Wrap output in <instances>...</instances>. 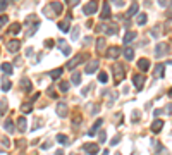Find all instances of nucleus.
Listing matches in <instances>:
<instances>
[{
    "label": "nucleus",
    "mask_w": 172,
    "mask_h": 155,
    "mask_svg": "<svg viewBox=\"0 0 172 155\" xmlns=\"http://www.w3.org/2000/svg\"><path fill=\"white\" fill-rule=\"evenodd\" d=\"M134 38H136V33H134V31H127L126 35H124V43L127 45V43H131Z\"/></svg>",
    "instance_id": "18"
},
{
    "label": "nucleus",
    "mask_w": 172,
    "mask_h": 155,
    "mask_svg": "<svg viewBox=\"0 0 172 155\" xmlns=\"http://www.w3.org/2000/svg\"><path fill=\"white\" fill-rule=\"evenodd\" d=\"M19 48H21V42H19V40H11V42L7 43V50L12 52V54H16Z\"/></svg>",
    "instance_id": "8"
},
{
    "label": "nucleus",
    "mask_w": 172,
    "mask_h": 155,
    "mask_svg": "<svg viewBox=\"0 0 172 155\" xmlns=\"http://www.w3.org/2000/svg\"><path fill=\"white\" fill-rule=\"evenodd\" d=\"M62 67H57V69H54V71H50L48 74H50V78H52V79H59L60 78V74H62Z\"/></svg>",
    "instance_id": "19"
},
{
    "label": "nucleus",
    "mask_w": 172,
    "mask_h": 155,
    "mask_svg": "<svg viewBox=\"0 0 172 155\" xmlns=\"http://www.w3.org/2000/svg\"><path fill=\"white\" fill-rule=\"evenodd\" d=\"M164 69H165V66L164 64H158L155 67V76L157 78H164Z\"/></svg>",
    "instance_id": "24"
},
{
    "label": "nucleus",
    "mask_w": 172,
    "mask_h": 155,
    "mask_svg": "<svg viewBox=\"0 0 172 155\" xmlns=\"http://www.w3.org/2000/svg\"><path fill=\"white\" fill-rule=\"evenodd\" d=\"M17 128H19L21 133L26 131V119H24V117H19V121H17Z\"/></svg>",
    "instance_id": "26"
},
{
    "label": "nucleus",
    "mask_w": 172,
    "mask_h": 155,
    "mask_svg": "<svg viewBox=\"0 0 172 155\" xmlns=\"http://www.w3.org/2000/svg\"><path fill=\"white\" fill-rule=\"evenodd\" d=\"M0 9H2V12L7 9V0H2V5H0Z\"/></svg>",
    "instance_id": "45"
},
{
    "label": "nucleus",
    "mask_w": 172,
    "mask_h": 155,
    "mask_svg": "<svg viewBox=\"0 0 172 155\" xmlns=\"http://www.w3.org/2000/svg\"><path fill=\"white\" fill-rule=\"evenodd\" d=\"M9 90H11V81L2 78V91H9Z\"/></svg>",
    "instance_id": "31"
},
{
    "label": "nucleus",
    "mask_w": 172,
    "mask_h": 155,
    "mask_svg": "<svg viewBox=\"0 0 172 155\" xmlns=\"http://www.w3.org/2000/svg\"><path fill=\"white\" fill-rule=\"evenodd\" d=\"M103 47H105V40H103V38H98L97 40V48L98 50H102Z\"/></svg>",
    "instance_id": "36"
},
{
    "label": "nucleus",
    "mask_w": 172,
    "mask_h": 155,
    "mask_svg": "<svg viewBox=\"0 0 172 155\" xmlns=\"http://www.w3.org/2000/svg\"><path fill=\"white\" fill-rule=\"evenodd\" d=\"M31 110H33L31 102H26V103H22V105H21V112H22V114H29Z\"/></svg>",
    "instance_id": "22"
},
{
    "label": "nucleus",
    "mask_w": 172,
    "mask_h": 155,
    "mask_svg": "<svg viewBox=\"0 0 172 155\" xmlns=\"http://www.w3.org/2000/svg\"><path fill=\"white\" fill-rule=\"evenodd\" d=\"M98 81H100V83H107V81H108L107 72H100V74H98Z\"/></svg>",
    "instance_id": "35"
},
{
    "label": "nucleus",
    "mask_w": 172,
    "mask_h": 155,
    "mask_svg": "<svg viewBox=\"0 0 172 155\" xmlns=\"http://www.w3.org/2000/svg\"><path fill=\"white\" fill-rule=\"evenodd\" d=\"M138 9H140V5H138V4H133V5L129 7V11H127V17L134 16L136 12H138Z\"/></svg>",
    "instance_id": "29"
},
{
    "label": "nucleus",
    "mask_w": 172,
    "mask_h": 155,
    "mask_svg": "<svg viewBox=\"0 0 172 155\" xmlns=\"http://www.w3.org/2000/svg\"><path fill=\"white\" fill-rule=\"evenodd\" d=\"M119 141H121V136H114L112 141H110V145H117Z\"/></svg>",
    "instance_id": "40"
},
{
    "label": "nucleus",
    "mask_w": 172,
    "mask_h": 155,
    "mask_svg": "<svg viewBox=\"0 0 172 155\" xmlns=\"http://www.w3.org/2000/svg\"><path fill=\"white\" fill-rule=\"evenodd\" d=\"M114 72H115V83H121L124 79V67L121 64L114 66Z\"/></svg>",
    "instance_id": "4"
},
{
    "label": "nucleus",
    "mask_w": 172,
    "mask_h": 155,
    "mask_svg": "<svg viewBox=\"0 0 172 155\" xmlns=\"http://www.w3.org/2000/svg\"><path fill=\"white\" fill-rule=\"evenodd\" d=\"M19 31H21V24H19V22H14V24L9 28V33H12V35H17Z\"/></svg>",
    "instance_id": "27"
},
{
    "label": "nucleus",
    "mask_w": 172,
    "mask_h": 155,
    "mask_svg": "<svg viewBox=\"0 0 172 155\" xmlns=\"http://www.w3.org/2000/svg\"><path fill=\"white\" fill-rule=\"evenodd\" d=\"M138 67H140L143 72H146V71L150 69V60L148 59H140L138 60Z\"/></svg>",
    "instance_id": "13"
},
{
    "label": "nucleus",
    "mask_w": 172,
    "mask_h": 155,
    "mask_svg": "<svg viewBox=\"0 0 172 155\" xmlns=\"http://www.w3.org/2000/svg\"><path fill=\"white\" fill-rule=\"evenodd\" d=\"M67 112H69V109H67L65 103H59V105H57V114H59L60 117H65Z\"/></svg>",
    "instance_id": "14"
},
{
    "label": "nucleus",
    "mask_w": 172,
    "mask_h": 155,
    "mask_svg": "<svg viewBox=\"0 0 172 155\" xmlns=\"http://www.w3.org/2000/svg\"><path fill=\"white\" fill-rule=\"evenodd\" d=\"M55 155H64V152H62V150H59V152H57Z\"/></svg>",
    "instance_id": "50"
},
{
    "label": "nucleus",
    "mask_w": 172,
    "mask_h": 155,
    "mask_svg": "<svg viewBox=\"0 0 172 155\" xmlns=\"http://www.w3.org/2000/svg\"><path fill=\"white\" fill-rule=\"evenodd\" d=\"M167 52H169V45H167V43H158V45H157V48H155L157 57H164Z\"/></svg>",
    "instance_id": "6"
},
{
    "label": "nucleus",
    "mask_w": 172,
    "mask_h": 155,
    "mask_svg": "<svg viewBox=\"0 0 172 155\" xmlns=\"http://www.w3.org/2000/svg\"><path fill=\"white\" fill-rule=\"evenodd\" d=\"M69 90V83H67V81H62V83H60L59 85V91H62V93H65V91Z\"/></svg>",
    "instance_id": "33"
},
{
    "label": "nucleus",
    "mask_w": 172,
    "mask_h": 155,
    "mask_svg": "<svg viewBox=\"0 0 172 155\" xmlns=\"http://www.w3.org/2000/svg\"><path fill=\"white\" fill-rule=\"evenodd\" d=\"M69 21H71V16L67 17L65 21L59 22V28H60V31H64V33H67V31H69Z\"/></svg>",
    "instance_id": "20"
},
{
    "label": "nucleus",
    "mask_w": 172,
    "mask_h": 155,
    "mask_svg": "<svg viewBox=\"0 0 172 155\" xmlns=\"http://www.w3.org/2000/svg\"><path fill=\"white\" fill-rule=\"evenodd\" d=\"M170 64H172V60H170Z\"/></svg>",
    "instance_id": "53"
},
{
    "label": "nucleus",
    "mask_w": 172,
    "mask_h": 155,
    "mask_svg": "<svg viewBox=\"0 0 172 155\" xmlns=\"http://www.w3.org/2000/svg\"><path fill=\"white\" fill-rule=\"evenodd\" d=\"M124 57L127 60H131L133 57H134V50H133V47H126L124 48Z\"/></svg>",
    "instance_id": "21"
},
{
    "label": "nucleus",
    "mask_w": 172,
    "mask_h": 155,
    "mask_svg": "<svg viewBox=\"0 0 172 155\" xmlns=\"http://www.w3.org/2000/svg\"><path fill=\"white\" fill-rule=\"evenodd\" d=\"M65 2H67V4H72V5H78V4H79V0H65Z\"/></svg>",
    "instance_id": "46"
},
{
    "label": "nucleus",
    "mask_w": 172,
    "mask_h": 155,
    "mask_svg": "<svg viewBox=\"0 0 172 155\" xmlns=\"http://www.w3.org/2000/svg\"><path fill=\"white\" fill-rule=\"evenodd\" d=\"M105 140H107V133H105V131H102V133H100V141H105Z\"/></svg>",
    "instance_id": "42"
},
{
    "label": "nucleus",
    "mask_w": 172,
    "mask_h": 155,
    "mask_svg": "<svg viewBox=\"0 0 172 155\" xmlns=\"http://www.w3.org/2000/svg\"><path fill=\"white\" fill-rule=\"evenodd\" d=\"M2 145H4V147H7V148H9V147H11V141H9V140H7L5 136H4V138H2Z\"/></svg>",
    "instance_id": "39"
},
{
    "label": "nucleus",
    "mask_w": 172,
    "mask_h": 155,
    "mask_svg": "<svg viewBox=\"0 0 172 155\" xmlns=\"http://www.w3.org/2000/svg\"><path fill=\"white\" fill-rule=\"evenodd\" d=\"M71 81H72L74 85H79V83H81V74H79V72H74L72 78H71Z\"/></svg>",
    "instance_id": "34"
},
{
    "label": "nucleus",
    "mask_w": 172,
    "mask_h": 155,
    "mask_svg": "<svg viewBox=\"0 0 172 155\" xmlns=\"http://www.w3.org/2000/svg\"><path fill=\"white\" fill-rule=\"evenodd\" d=\"M84 150H86V153H90V155H97L98 152H100V148H98L97 143H88V145H84Z\"/></svg>",
    "instance_id": "10"
},
{
    "label": "nucleus",
    "mask_w": 172,
    "mask_h": 155,
    "mask_svg": "<svg viewBox=\"0 0 172 155\" xmlns=\"http://www.w3.org/2000/svg\"><path fill=\"white\" fill-rule=\"evenodd\" d=\"M158 4H160V7H165V4H167V0H158Z\"/></svg>",
    "instance_id": "48"
},
{
    "label": "nucleus",
    "mask_w": 172,
    "mask_h": 155,
    "mask_svg": "<svg viewBox=\"0 0 172 155\" xmlns=\"http://www.w3.org/2000/svg\"><path fill=\"white\" fill-rule=\"evenodd\" d=\"M71 38H72V40H78V38H79V29H78V28H76V29H72Z\"/></svg>",
    "instance_id": "37"
},
{
    "label": "nucleus",
    "mask_w": 172,
    "mask_h": 155,
    "mask_svg": "<svg viewBox=\"0 0 172 155\" xmlns=\"http://www.w3.org/2000/svg\"><path fill=\"white\" fill-rule=\"evenodd\" d=\"M4 129H5L7 133H14V131H16V129H14V123H12L11 119L4 121Z\"/></svg>",
    "instance_id": "17"
},
{
    "label": "nucleus",
    "mask_w": 172,
    "mask_h": 155,
    "mask_svg": "<svg viewBox=\"0 0 172 155\" xmlns=\"http://www.w3.org/2000/svg\"><path fill=\"white\" fill-rule=\"evenodd\" d=\"M167 17H169V19H172V2H170V7L167 9Z\"/></svg>",
    "instance_id": "43"
},
{
    "label": "nucleus",
    "mask_w": 172,
    "mask_h": 155,
    "mask_svg": "<svg viewBox=\"0 0 172 155\" xmlns=\"http://www.w3.org/2000/svg\"><path fill=\"white\" fill-rule=\"evenodd\" d=\"M54 45V40H47V47H52Z\"/></svg>",
    "instance_id": "49"
},
{
    "label": "nucleus",
    "mask_w": 172,
    "mask_h": 155,
    "mask_svg": "<svg viewBox=\"0 0 172 155\" xmlns=\"http://www.w3.org/2000/svg\"><path fill=\"white\" fill-rule=\"evenodd\" d=\"M97 11H98V2L97 0H91V2H88V4L83 7V12H84L86 16H93Z\"/></svg>",
    "instance_id": "1"
},
{
    "label": "nucleus",
    "mask_w": 172,
    "mask_h": 155,
    "mask_svg": "<svg viewBox=\"0 0 172 155\" xmlns=\"http://www.w3.org/2000/svg\"><path fill=\"white\" fill-rule=\"evenodd\" d=\"M102 124H103V119H97V121H95V124L91 126V129L88 131V136H95V134H97V131L100 129V126H102Z\"/></svg>",
    "instance_id": "11"
},
{
    "label": "nucleus",
    "mask_w": 172,
    "mask_h": 155,
    "mask_svg": "<svg viewBox=\"0 0 172 155\" xmlns=\"http://www.w3.org/2000/svg\"><path fill=\"white\" fill-rule=\"evenodd\" d=\"M2 102V116H5V110H7V102L5 100H0Z\"/></svg>",
    "instance_id": "38"
},
{
    "label": "nucleus",
    "mask_w": 172,
    "mask_h": 155,
    "mask_svg": "<svg viewBox=\"0 0 172 155\" xmlns=\"http://www.w3.org/2000/svg\"><path fill=\"white\" fill-rule=\"evenodd\" d=\"M133 83H134L136 90H143V86H145V74H134L133 76Z\"/></svg>",
    "instance_id": "2"
},
{
    "label": "nucleus",
    "mask_w": 172,
    "mask_h": 155,
    "mask_svg": "<svg viewBox=\"0 0 172 155\" xmlns=\"http://www.w3.org/2000/svg\"><path fill=\"white\" fill-rule=\"evenodd\" d=\"M21 85L24 86V90H26V91L31 90V81L28 79V78H22V79H21Z\"/></svg>",
    "instance_id": "32"
},
{
    "label": "nucleus",
    "mask_w": 172,
    "mask_h": 155,
    "mask_svg": "<svg viewBox=\"0 0 172 155\" xmlns=\"http://www.w3.org/2000/svg\"><path fill=\"white\" fill-rule=\"evenodd\" d=\"M103 155H108V152H107V150H103Z\"/></svg>",
    "instance_id": "51"
},
{
    "label": "nucleus",
    "mask_w": 172,
    "mask_h": 155,
    "mask_svg": "<svg viewBox=\"0 0 172 155\" xmlns=\"http://www.w3.org/2000/svg\"><path fill=\"white\" fill-rule=\"evenodd\" d=\"M146 19H148V16H146V14H138V19H136V24H138V26H143V24L146 22Z\"/></svg>",
    "instance_id": "28"
},
{
    "label": "nucleus",
    "mask_w": 172,
    "mask_h": 155,
    "mask_svg": "<svg viewBox=\"0 0 172 155\" xmlns=\"http://www.w3.org/2000/svg\"><path fill=\"white\" fill-rule=\"evenodd\" d=\"M162 112H164V110H153V116H155V117H158Z\"/></svg>",
    "instance_id": "47"
},
{
    "label": "nucleus",
    "mask_w": 172,
    "mask_h": 155,
    "mask_svg": "<svg viewBox=\"0 0 172 155\" xmlns=\"http://www.w3.org/2000/svg\"><path fill=\"white\" fill-rule=\"evenodd\" d=\"M50 147H52V143H50V141H47V143H43V145H41V148H43V150H48Z\"/></svg>",
    "instance_id": "44"
},
{
    "label": "nucleus",
    "mask_w": 172,
    "mask_h": 155,
    "mask_svg": "<svg viewBox=\"0 0 172 155\" xmlns=\"http://www.w3.org/2000/svg\"><path fill=\"white\" fill-rule=\"evenodd\" d=\"M57 141L60 145H69V138L65 136V134H57Z\"/></svg>",
    "instance_id": "30"
},
{
    "label": "nucleus",
    "mask_w": 172,
    "mask_h": 155,
    "mask_svg": "<svg viewBox=\"0 0 172 155\" xmlns=\"http://www.w3.org/2000/svg\"><path fill=\"white\" fill-rule=\"evenodd\" d=\"M72 155H78V153H72Z\"/></svg>",
    "instance_id": "52"
},
{
    "label": "nucleus",
    "mask_w": 172,
    "mask_h": 155,
    "mask_svg": "<svg viewBox=\"0 0 172 155\" xmlns=\"http://www.w3.org/2000/svg\"><path fill=\"white\" fill-rule=\"evenodd\" d=\"M5 22H7V16L4 14V16L0 17V26H5Z\"/></svg>",
    "instance_id": "41"
},
{
    "label": "nucleus",
    "mask_w": 172,
    "mask_h": 155,
    "mask_svg": "<svg viewBox=\"0 0 172 155\" xmlns=\"http://www.w3.org/2000/svg\"><path fill=\"white\" fill-rule=\"evenodd\" d=\"M50 7L54 9L55 14H60V12H62V9H64V7H62V4H59V2H52V4H50Z\"/></svg>",
    "instance_id": "23"
},
{
    "label": "nucleus",
    "mask_w": 172,
    "mask_h": 155,
    "mask_svg": "<svg viewBox=\"0 0 172 155\" xmlns=\"http://www.w3.org/2000/svg\"><path fill=\"white\" fill-rule=\"evenodd\" d=\"M86 57H88L86 54H79V55H76V59H74V60H71L69 64H67V69H74V66L81 64V62H83V59H86Z\"/></svg>",
    "instance_id": "9"
},
{
    "label": "nucleus",
    "mask_w": 172,
    "mask_h": 155,
    "mask_svg": "<svg viewBox=\"0 0 172 155\" xmlns=\"http://www.w3.org/2000/svg\"><path fill=\"white\" fill-rule=\"evenodd\" d=\"M105 55H107L108 59H117L119 55H121V48H119L117 45H115V47H108Z\"/></svg>",
    "instance_id": "3"
},
{
    "label": "nucleus",
    "mask_w": 172,
    "mask_h": 155,
    "mask_svg": "<svg viewBox=\"0 0 172 155\" xmlns=\"http://www.w3.org/2000/svg\"><path fill=\"white\" fill-rule=\"evenodd\" d=\"M2 74L4 76L12 74V64H9V62H2Z\"/></svg>",
    "instance_id": "16"
},
{
    "label": "nucleus",
    "mask_w": 172,
    "mask_h": 155,
    "mask_svg": "<svg viewBox=\"0 0 172 155\" xmlns=\"http://www.w3.org/2000/svg\"><path fill=\"white\" fill-rule=\"evenodd\" d=\"M110 4L108 2H103V5H102V19L103 21H108L110 19Z\"/></svg>",
    "instance_id": "7"
},
{
    "label": "nucleus",
    "mask_w": 172,
    "mask_h": 155,
    "mask_svg": "<svg viewBox=\"0 0 172 155\" xmlns=\"http://www.w3.org/2000/svg\"><path fill=\"white\" fill-rule=\"evenodd\" d=\"M98 66H100V62H98V60H90V62L86 64V67H84L86 74H93V72H97Z\"/></svg>",
    "instance_id": "5"
},
{
    "label": "nucleus",
    "mask_w": 172,
    "mask_h": 155,
    "mask_svg": "<svg viewBox=\"0 0 172 155\" xmlns=\"http://www.w3.org/2000/svg\"><path fill=\"white\" fill-rule=\"evenodd\" d=\"M162 128H164V121H162V119H155L153 124H151V131H153V133H160Z\"/></svg>",
    "instance_id": "12"
},
{
    "label": "nucleus",
    "mask_w": 172,
    "mask_h": 155,
    "mask_svg": "<svg viewBox=\"0 0 172 155\" xmlns=\"http://www.w3.org/2000/svg\"><path fill=\"white\" fill-rule=\"evenodd\" d=\"M103 29H105L107 35H115V33H119V26H117V24H108V26H103Z\"/></svg>",
    "instance_id": "15"
},
{
    "label": "nucleus",
    "mask_w": 172,
    "mask_h": 155,
    "mask_svg": "<svg viewBox=\"0 0 172 155\" xmlns=\"http://www.w3.org/2000/svg\"><path fill=\"white\" fill-rule=\"evenodd\" d=\"M59 45H60V50L64 52V55H71V48L67 47V43H65V42H62V40H60V42H59Z\"/></svg>",
    "instance_id": "25"
}]
</instances>
